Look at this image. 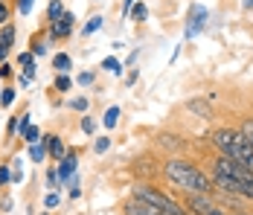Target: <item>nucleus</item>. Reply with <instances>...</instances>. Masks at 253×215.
Returning <instances> with one entry per match:
<instances>
[{
    "instance_id": "37",
    "label": "nucleus",
    "mask_w": 253,
    "mask_h": 215,
    "mask_svg": "<svg viewBox=\"0 0 253 215\" xmlns=\"http://www.w3.org/2000/svg\"><path fill=\"white\" fill-rule=\"evenodd\" d=\"M230 215H253L251 210H242V207H233V210H227Z\"/></svg>"
},
{
    "instance_id": "26",
    "label": "nucleus",
    "mask_w": 253,
    "mask_h": 215,
    "mask_svg": "<svg viewBox=\"0 0 253 215\" xmlns=\"http://www.w3.org/2000/svg\"><path fill=\"white\" fill-rule=\"evenodd\" d=\"M82 87H90L93 82H96V73H90V70H84V73H79V79H76Z\"/></svg>"
},
{
    "instance_id": "33",
    "label": "nucleus",
    "mask_w": 253,
    "mask_h": 215,
    "mask_svg": "<svg viewBox=\"0 0 253 215\" xmlns=\"http://www.w3.org/2000/svg\"><path fill=\"white\" fill-rule=\"evenodd\" d=\"M18 117H21V114H18ZM18 117H12L9 125H6V140H12V137H15V131H18Z\"/></svg>"
},
{
    "instance_id": "39",
    "label": "nucleus",
    "mask_w": 253,
    "mask_h": 215,
    "mask_svg": "<svg viewBox=\"0 0 253 215\" xmlns=\"http://www.w3.org/2000/svg\"><path fill=\"white\" fill-rule=\"evenodd\" d=\"M245 9H253V0H245Z\"/></svg>"
},
{
    "instance_id": "24",
    "label": "nucleus",
    "mask_w": 253,
    "mask_h": 215,
    "mask_svg": "<svg viewBox=\"0 0 253 215\" xmlns=\"http://www.w3.org/2000/svg\"><path fill=\"white\" fill-rule=\"evenodd\" d=\"M67 105H70V111H79V114H84V111H87V96H76V99H70Z\"/></svg>"
},
{
    "instance_id": "8",
    "label": "nucleus",
    "mask_w": 253,
    "mask_h": 215,
    "mask_svg": "<svg viewBox=\"0 0 253 215\" xmlns=\"http://www.w3.org/2000/svg\"><path fill=\"white\" fill-rule=\"evenodd\" d=\"M207 18H210V12H207V9H201V6H192V18H189V26H186V38H195V35L204 29Z\"/></svg>"
},
{
    "instance_id": "3",
    "label": "nucleus",
    "mask_w": 253,
    "mask_h": 215,
    "mask_svg": "<svg viewBox=\"0 0 253 215\" xmlns=\"http://www.w3.org/2000/svg\"><path fill=\"white\" fill-rule=\"evenodd\" d=\"M177 192H180V207L189 210L192 215H210L218 207L212 192H186V189H177Z\"/></svg>"
},
{
    "instance_id": "12",
    "label": "nucleus",
    "mask_w": 253,
    "mask_h": 215,
    "mask_svg": "<svg viewBox=\"0 0 253 215\" xmlns=\"http://www.w3.org/2000/svg\"><path fill=\"white\" fill-rule=\"evenodd\" d=\"M157 145H160V148H169V151H183V148H186V143H183L180 137H172V134H160V137H157Z\"/></svg>"
},
{
    "instance_id": "34",
    "label": "nucleus",
    "mask_w": 253,
    "mask_h": 215,
    "mask_svg": "<svg viewBox=\"0 0 253 215\" xmlns=\"http://www.w3.org/2000/svg\"><path fill=\"white\" fill-rule=\"evenodd\" d=\"M44 207H47V210H52V207H58V195H55V192H50V195L44 198Z\"/></svg>"
},
{
    "instance_id": "23",
    "label": "nucleus",
    "mask_w": 253,
    "mask_h": 215,
    "mask_svg": "<svg viewBox=\"0 0 253 215\" xmlns=\"http://www.w3.org/2000/svg\"><path fill=\"white\" fill-rule=\"evenodd\" d=\"M12 102H15V90L12 87H3L0 90V108H12Z\"/></svg>"
},
{
    "instance_id": "30",
    "label": "nucleus",
    "mask_w": 253,
    "mask_h": 215,
    "mask_svg": "<svg viewBox=\"0 0 253 215\" xmlns=\"http://www.w3.org/2000/svg\"><path fill=\"white\" fill-rule=\"evenodd\" d=\"M32 3H35V0H15V9H18L21 15H29V12H32Z\"/></svg>"
},
{
    "instance_id": "38",
    "label": "nucleus",
    "mask_w": 253,
    "mask_h": 215,
    "mask_svg": "<svg viewBox=\"0 0 253 215\" xmlns=\"http://www.w3.org/2000/svg\"><path fill=\"white\" fill-rule=\"evenodd\" d=\"M210 215H230V213H227V210H221V207H215V210H212Z\"/></svg>"
},
{
    "instance_id": "1",
    "label": "nucleus",
    "mask_w": 253,
    "mask_h": 215,
    "mask_svg": "<svg viewBox=\"0 0 253 215\" xmlns=\"http://www.w3.org/2000/svg\"><path fill=\"white\" fill-rule=\"evenodd\" d=\"M163 174L175 189H186V192H212V177L201 172L192 160L186 157H172L163 163Z\"/></svg>"
},
{
    "instance_id": "25",
    "label": "nucleus",
    "mask_w": 253,
    "mask_h": 215,
    "mask_svg": "<svg viewBox=\"0 0 253 215\" xmlns=\"http://www.w3.org/2000/svg\"><path fill=\"white\" fill-rule=\"evenodd\" d=\"M99 29H102V18L93 15V18L87 21V26H84V35H93V32H99Z\"/></svg>"
},
{
    "instance_id": "19",
    "label": "nucleus",
    "mask_w": 253,
    "mask_h": 215,
    "mask_svg": "<svg viewBox=\"0 0 253 215\" xmlns=\"http://www.w3.org/2000/svg\"><path fill=\"white\" fill-rule=\"evenodd\" d=\"M128 18H134L137 24H143V21L149 18V9H146V3H134V6H131V12H128Z\"/></svg>"
},
{
    "instance_id": "32",
    "label": "nucleus",
    "mask_w": 253,
    "mask_h": 215,
    "mask_svg": "<svg viewBox=\"0 0 253 215\" xmlns=\"http://www.w3.org/2000/svg\"><path fill=\"white\" fill-rule=\"evenodd\" d=\"M47 186L58 189V169H47Z\"/></svg>"
},
{
    "instance_id": "15",
    "label": "nucleus",
    "mask_w": 253,
    "mask_h": 215,
    "mask_svg": "<svg viewBox=\"0 0 253 215\" xmlns=\"http://www.w3.org/2000/svg\"><path fill=\"white\" fill-rule=\"evenodd\" d=\"M70 87H73V79H70L67 73H58L55 82H52V90H55V93H67Z\"/></svg>"
},
{
    "instance_id": "7",
    "label": "nucleus",
    "mask_w": 253,
    "mask_h": 215,
    "mask_svg": "<svg viewBox=\"0 0 253 215\" xmlns=\"http://www.w3.org/2000/svg\"><path fill=\"white\" fill-rule=\"evenodd\" d=\"M58 163H61V166H58V180H67L70 174H76V166H79V151H76V148L64 151V157H61Z\"/></svg>"
},
{
    "instance_id": "22",
    "label": "nucleus",
    "mask_w": 253,
    "mask_h": 215,
    "mask_svg": "<svg viewBox=\"0 0 253 215\" xmlns=\"http://www.w3.org/2000/svg\"><path fill=\"white\" fill-rule=\"evenodd\" d=\"M29 52H32V55H44V52H47V41H44L41 35H35V38H32V49H29Z\"/></svg>"
},
{
    "instance_id": "36",
    "label": "nucleus",
    "mask_w": 253,
    "mask_h": 215,
    "mask_svg": "<svg viewBox=\"0 0 253 215\" xmlns=\"http://www.w3.org/2000/svg\"><path fill=\"white\" fill-rule=\"evenodd\" d=\"M6 21H9V6L0 0V24H6Z\"/></svg>"
},
{
    "instance_id": "27",
    "label": "nucleus",
    "mask_w": 253,
    "mask_h": 215,
    "mask_svg": "<svg viewBox=\"0 0 253 215\" xmlns=\"http://www.w3.org/2000/svg\"><path fill=\"white\" fill-rule=\"evenodd\" d=\"M18 64H21V67H35V55H32L29 49H24V52L18 55Z\"/></svg>"
},
{
    "instance_id": "2",
    "label": "nucleus",
    "mask_w": 253,
    "mask_h": 215,
    "mask_svg": "<svg viewBox=\"0 0 253 215\" xmlns=\"http://www.w3.org/2000/svg\"><path fill=\"white\" fill-rule=\"evenodd\" d=\"M207 140L218 154L233 157L236 163H242V166H248L253 172V145L245 140V134L239 128H212Z\"/></svg>"
},
{
    "instance_id": "11",
    "label": "nucleus",
    "mask_w": 253,
    "mask_h": 215,
    "mask_svg": "<svg viewBox=\"0 0 253 215\" xmlns=\"http://www.w3.org/2000/svg\"><path fill=\"white\" fill-rule=\"evenodd\" d=\"M186 111L195 114L198 120H212V105H210L207 99H189V102H186Z\"/></svg>"
},
{
    "instance_id": "10",
    "label": "nucleus",
    "mask_w": 253,
    "mask_h": 215,
    "mask_svg": "<svg viewBox=\"0 0 253 215\" xmlns=\"http://www.w3.org/2000/svg\"><path fill=\"white\" fill-rule=\"evenodd\" d=\"M41 143L47 145L50 160H61V157H64V151H67V145H64V140H61L58 134H47V137H41Z\"/></svg>"
},
{
    "instance_id": "40",
    "label": "nucleus",
    "mask_w": 253,
    "mask_h": 215,
    "mask_svg": "<svg viewBox=\"0 0 253 215\" xmlns=\"http://www.w3.org/2000/svg\"><path fill=\"white\" fill-rule=\"evenodd\" d=\"M41 215H50V213H41Z\"/></svg>"
},
{
    "instance_id": "6",
    "label": "nucleus",
    "mask_w": 253,
    "mask_h": 215,
    "mask_svg": "<svg viewBox=\"0 0 253 215\" xmlns=\"http://www.w3.org/2000/svg\"><path fill=\"white\" fill-rule=\"evenodd\" d=\"M123 215H163L160 210H154L152 204H146V201H140V198H128L126 204H123Z\"/></svg>"
},
{
    "instance_id": "18",
    "label": "nucleus",
    "mask_w": 253,
    "mask_h": 215,
    "mask_svg": "<svg viewBox=\"0 0 253 215\" xmlns=\"http://www.w3.org/2000/svg\"><path fill=\"white\" fill-rule=\"evenodd\" d=\"M29 157H32L35 163H41V160H47V145L41 143V140H38V143H32V145H29Z\"/></svg>"
},
{
    "instance_id": "14",
    "label": "nucleus",
    "mask_w": 253,
    "mask_h": 215,
    "mask_svg": "<svg viewBox=\"0 0 253 215\" xmlns=\"http://www.w3.org/2000/svg\"><path fill=\"white\" fill-rule=\"evenodd\" d=\"M70 67H73L70 52H58V55H52V70H55V73H67Z\"/></svg>"
},
{
    "instance_id": "20",
    "label": "nucleus",
    "mask_w": 253,
    "mask_h": 215,
    "mask_svg": "<svg viewBox=\"0 0 253 215\" xmlns=\"http://www.w3.org/2000/svg\"><path fill=\"white\" fill-rule=\"evenodd\" d=\"M239 131L245 134V140L253 145V117H248V120H242V125H239Z\"/></svg>"
},
{
    "instance_id": "16",
    "label": "nucleus",
    "mask_w": 253,
    "mask_h": 215,
    "mask_svg": "<svg viewBox=\"0 0 253 215\" xmlns=\"http://www.w3.org/2000/svg\"><path fill=\"white\" fill-rule=\"evenodd\" d=\"M102 70L114 73V76H123V61L117 55H108V58H102Z\"/></svg>"
},
{
    "instance_id": "17",
    "label": "nucleus",
    "mask_w": 253,
    "mask_h": 215,
    "mask_svg": "<svg viewBox=\"0 0 253 215\" xmlns=\"http://www.w3.org/2000/svg\"><path fill=\"white\" fill-rule=\"evenodd\" d=\"M120 117H123V111H120V105H111V108H108V111H105V128H114V125H117V122H120Z\"/></svg>"
},
{
    "instance_id": "21",
    "label": "nucleus",
    "mask_w": 253,
    "mask_h": 215,
    "mask_svg": "<svg viewBox=\"0 0 253 215\" xmlns=\"http://www.w3.org/2000/svg\"><path fill=\"white\" fill-rule=\"evenodd\" d=\"M24 140H26L29 145L38 143V140H41V128H38V125H29V128L24 131Z\"/></svg>"
},
{
    "instance_id": "13",
    "label": "nucleus",
    "mask_w": 253,
    "mask_h": 215,
    "mask_svg": "<svg viewBox=\"0 0 253 215\" xmlns=\"http://www.w3.org/2000/svg\"><path fill=\"white\" fill-rule=\"evenodd\" d=\"M64 12H67V9H64V3H61V0H50V6H47V15H44V24H52V21H58Z\"/></svg>"
},
{
    "instance_id": "35",
    "label": "nucleus",
    "mask_w": 253,
    "mask_h": 215,
    "mask_svg": "<svg viewBox=\"0 0 253 215\" xmlns=\"http://www.w3.org/2000/svg\"><path fill=\"white\" fill-rule=\"evenodd\" d=\"M0 79H12V64L0 61Z\"/></svg>"
},
{
    "instance_id": "4",
    "label": "nucleus",
    "mask_w": 253,
    "mask_h": 215,
    "mask_svg": "<svg viewBox=\"0 0 253 215\" xmlns=\"http://www.w3.org/2000/svg\"><path fill=\"white\" fill-rule=\"evenodd\" d=\"M212 174H227V177H239V180H253V172L242 163H236L233 157L215 154L212 157Z\"/></svg>"
},
{
    "instance_id": "9",
    "label": "nucleus",
    "mask_w": 253,
    "mask_h": 215,
    "mask_svg": "<svg viewBox=\"0 0 253 215\" xmlns=\"http://www.w3.org/2000/svg\"><path fill=\"white\" fill-rule=\"evenodd\" d=\"M12 44H15V24H6L0 26V61H6V55L12 52Z\"/></svg>"
},
{
    "instance_id": "28",
    "label": "nucleus",
    "mask_w": 253,
    "mask_h": 215,
    "mask_svg": "<svg viewBox=\"0 0 253 215\" xmlns=\"http://www.w3.org/2000/svg\"><path fill=\"white\" fill-rule=\"evenodd\" d=\"M9 183H12V172L6 163H0V186H9Z\"/></svg>"
},
{
    "instance_id": "31",
    "label": "nucleus",
    "mask_w": 253,
    "mask_h": 215,
    "mask_svg": "<svg viewBox=\"0 0 253 215\" xmlns=\"http://www.w3.org/2000/svg\"><path fill=\"white\" fill-rule=\"evenodd\" d=\"M108 145H111V137H99V140L93 143V151H96V154H105V151H108Z\"/></svg>"
},
{
    "instance_id": "5",
    "label": "nucleus",
    "mask_w": 253,
    "mask_h": 215,
    "mask_svg": "<svg viewBox=\"0 0 253 215\" xmlns=\"http://www.w3.org/2000/svg\"><path fill=\"white\" fill-rule=\"evenodd\" d=\"M73 24H76V15H73V12H64L58 21L47 24L50 41H64V38H70V35H73Z\"/></svg>"
},
{
    "instance_id": "29",
    "label": "nucleus",
    "mask_w": 253,
    "mask_h": 215,
    "mask_svg": "<svg viewBox=\"0 0 253 215\" xmlns=\"http://www.w3.org/2000/svg\"><path fill=\"white\" fill-rule=\"evenodd\" d=\"M82 131H84V134H93V131H96V120H93V117H82Z\"/></svg>"
}]
</instances>
